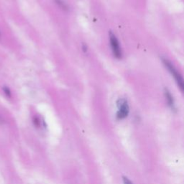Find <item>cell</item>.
Instances as JSON below:
<instances>
[{"instance_id": "obj_1", "label": "cell", "mask_w": 184, "mask_h": 184, "mask_svg": "<svg viewBox=\"0 0 184 184\" xmlns=\"http://www.w3.org/2000/svg\"><path fill=\"white\" fill-rule=\"evenodd\" d=\"M161 60L162 63L165 66V67L167 68L168 71L170 72V73L171 74V76L174 78V79H175L176 83L178 84L180 89H181V91H183V80L182 76L175 68L173 64H172L171 61H169L168 59L164 58H161Z\"/></svg>"}, {"instance_id": "obj_5", "label": "cell", "mask_w": 184, "mask_h": 184, "mask_svg": "<svg viewBox=\"0 0 184 184\" xmlns=\"http://www.w3.org/2000/svg\"><path fill=\"white\" fill-rule=\"evenodd\" d=\"M55 2H56V5H57L60 8H61L63 10H68V7L67 4L64 1H63V0H55Z\"/></svg>"}, {"instance_id": "obj_7", "label": "cell", "mask_w": 184, "mask_h": 184, "mask_svg": "<svg viewBox=\"0 0 184 184\" xmlns=\"http://www.w3.org/2000/svg\"><path fill=\"white\" fill-rule=\"evenodd\" d=\"M123 183L124 184H133L130 180H129L128 178L127 177H123Z\"/></svg>"}, {"instance_id": "obj_3", "label": "cell", "mask_w": 184, "mask_h": 184, "mask_svg": "<svg viewBox=\"0 0 184 184\" xmlns=\"http://www.w3.org/2000/svg\"><path fill=\"white\" fill-rule=\"evenodd\" d=\"M109 43H110V46L111 48V51L114 55V58L117 59H122V51L121 49L120 45H119L118 39L117 38L116 35L113 33L111 31L109 32Z\"/></svg>"}, {"instance_id": "obj_4", "label": "cell", "mask_w": 184, "mask_h": 184, "mask_svg": "<svg viewBox=\"0 0 184 184\" xmlns=\"http://www.w3.org/2000/svg\"><path fill=\"white\" fill-rule=\"evenodd\" d=\"M164 95H165L166 101H167L168 106L173 111L176 110L175 107V100H174L173 96L172 95L171 91H169L168 89H164Z\"/></svg>"}, {"instance_id": "obj_8", "label": "cell", "mask_w": 184, "mask_h": 184, "mask_svg": "<svg viewBox=\"0 0 184 184\" xmlns=\"http://www.w3.org/2000/svg\"><path fill=\"white\" fill-rule=\"evenodd\" d=\"M81 48H82V50H83V51L84 53H87V50H88V47H87V44H85V43H83V44H82Z\"/></svg>"}, {"instance_id": "obj_2", "label": "cell", "mask_w": 184, "mask_h": 184, "mask_svg": "<svg viewBox=\"0 0 184 184\" xmlns=\"http://www.w3.org/2000/svg\"><path fill=\"white\" fill-rule=\"evenodd\" d=\"M117 118L118 119H124L129 115L130 113V106L128 101L125 98H119L117 101Z\"/></svg>"}, {"instance_id": "obj_6", "label": "cell", "mask_w": 184, "mask_h": 184, "mask_svg": "<svg viewBox=\"0 0 184 184\" xmlns=\"http://www.w3.org/2000/svg\"><path fill=\"white\" fill-rule=\"evenodd\" d=\"M4 91H5V94L7 96V97H11V92H10V90H9V88L7 87H4Z\"/></svg>"}]
</instances>
